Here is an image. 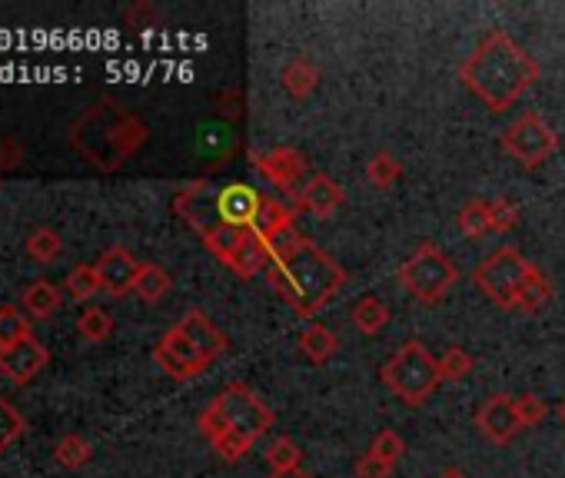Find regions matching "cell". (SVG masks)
<instances>
[{
    "label": "cell",
    "mask_w": 565,
    "mask_h": 478,
    "mask_svg": "<svg viewBox=\"0 0 565 478\" xmlns=\"http://www.w3.org/2000/svg\"><path fill=\"white\" fill-rule=\"evenodd\" d=\"M267 283L303 319H313L347 283V270L323 253L300 229L283 232L270 243Z\"/></svg>",
    "instance_id": "1"
},
{
    "label": "cell",
    "mask_w": 565,
    "mask_h": 478,
    "mask_svg": "<svg viewBox=\"0 0 565 478\" xmlns=\"http://www.w3.org/2000/svg\"><path fill=\"white\" fill-rule=\"evenodd\" d=\"M216 190L219 186H213L210 180H193L177 193L173 209L226 270H234L240 280H253L270 270V247L257 236V229L230 226L219 216Z\"/></svg>",
    "instance_id": "2"
},
{
    "label": "cell",
    "mask_w": 565,
    "mask_h": 478,
    "mask_svg": "<svg viewBox=\"0 0 565 478\" xmlns=\"http://www.w3.org/2000/svg\"><path fill=\"white\" fill-rule=\"evenodd\" d=\"M542 67L532 60L506 31H493L483 37V44L463 60L460 80L493 110H509L535 80Z\"/></svg>",
    "instance_id": "3"
},
{
    "label": "cell",
    "mask_w": 565,
    "mask_h": 478,
    "mask_svg": "<svg viewBox=\"0 0 565 478\" xmlns=\"http://www.w3.org/2000/svg\"><path fill=\"white\" fill-rule=\"evenodd\" d=\"M70 140L93 167L117 170L147 144V127L113 100H100L74 124Z\"/></svg>",
    "instance_id": "4"
},
{
    "label": "cell",
    "mask_w": 565,
    "mask_h": 478,
    "mask_svg": "<svg viewBox=\"0 0 565 478\" xmlns=\"http://www.w3.org/2000/svg\"><path fill=\"white\" fill-rule=\"evenodd\" d=\"M273 409L250 386L234 383L200 412V432L210 439V445L226 432H244L250 439H260L273 425Z\"/></svg>",
    "instance_id": "5"
},
{
    "label": "cell",
    "mask_w": 565,
    "mask_h": 478,
    "mask_svg": "<svg viewBox=\"0 0 565 478\" xmlns=\"http://www.w3.org/2000/svg\"><path fill=\"white\" fill-rule=\"evenodd\" d=\"M383 386L406 406H422L442 383L439 376V358L419 342V339H409L403 342L380 373Z\"/></svg>",
    "instance_id": "6"
},
{
    "label": "cell",
    "mask_w": 565,
    "mask_h": 478,
    "mask_svg": "<svg viewBox=\"0 0 565 478\" xmlns=\"http://www.w3.org/2000/svg\"><path fill=\"white\" fill-rule=\"evenodd\" d=\"M456 280H460V270L452 266V260L432 243L416 247V253L399 266L403 289L413 293L419 303H429V306L442 303L445 293L456 286Z\"/></svg>",
    "instance_id": "7"
},
{
    "label": "cell",
    "mask_w": 565,
    "mask_h": 478,
    "mask_svg": "<svg viewBox=\"0 0 565 478\" xmlns=\"http://www.w3.org/2000/svg\"><path fill=\"white\" fill-rule=\"evenodd\" d=\"M529 270H532V263H529L516 247H499L496 253H489V257L473 270V283H476V289H483L496 306L516 309V296H519V286H522V280H526Z\"/></svg>",
    "instance_id": "8"
},
{
    "label": "cell",
    "mask_w": 565,
    "mask_h": 478,
    "mask_svg": "<svg viewBox=\"0 0 565 478\" xmlns=\"http://www.w3.org/2000/svg\"><path fill=\"white\" fill-rule=\"evenodd\" d=\"M499 144H502V150H506L512 160H519L522 167H539V163H545V160L558 150L555 130L545 124V116L535 113V110L522 113L512 127H506L502 137H499Z\"/></svg>",
    "instance_id": "9"
},
{
    "label": "cell",
    "mask_w": 565,
    "mask_h": 478,
    "mask_svg": "<svg viewBox=\"0 0 565 478\" xmlns=\"http://www.w3.org/2000/svg\"><path fill=\"white\" fill-rule=\"evenodd\" d=\"M154 358H157V366L173 379H193L210 366L203 358V352L177 326L160 335V342L154 345Z\"/></svg>",
    "instance_id": "10"
},
{
    "label": "cell",
    "mask_w": 565,
    "mask_h": 478,
    "mask_svg": "<svg viewBox=\"0 0 565 478\" xmlns=\"http://www.w3.org/2000/svg\"><path fill=\"white\" fill-rule=\"evenodd\" d=\"M47 358H50V352L44 349V342L27 335L18 345L0 349V376L11 379L14 386H27L31 379H37V373H44Z\"/></svg>",
    "instance_id": "11"
},
{
    "label": "cell",
    "mask_w": 565,
    "mask_h": 478,
    "mask_svg": "<svg viewBox=\"0 0 565 478\" xmlns=\"http://www.w3.org/2000/svg\"><path fill=\"white\" fill-rule=\"evenodd\" d=\"M476 429L493 442V445H506L522 432L519 412H516V399L506 392H496L483 402V409L476 412Z\"/></svg>",
    "instance_id": "12"
},
{
    "label": "cell",
    "mask_w": 565,
    "mask_h": 478,
    "mask_svg": "<svg viewBox=\"0 0 565 478\" xmlns=\"http://www.w3.org/2000/svg\"><path fill=\"white\" fill-rule=\"evenodd\" d=\"M260 206H263V196L247 183H226V186L216 190V209L230 226L253 229Z\"/></svg>",
    "instance_id": "13"
},
{
    "label": "cell",
    "mask_w": 565,
    "mask_h": 478,
    "mask_svg": "<svg viewBox=\"0 0 565 478\" xmlns=\"http://www.w3.org/2000/svg\"><path fill=\"white\" fill-rule=\"evenodd\" d=\"M293 206L303 209V213H309V216H316V219H326V216H332L339 206H343V186H339V183H336L332 177H326V173H313V177L296 190Z\"/></svg>",
    "instance_id": "14"
},
{
    "label": "cell",
    "mask_w": 565,
    "mask_h": 478,
    "mask_svg": "<svg viewBox=\"0 0 565 478\" xmlns=\"http://www.w3.org/2000/svg\"><path fill=\"white\" fill-rule=\"evenodd\" d=\"M306 157L296 147H273L267 153H257V170L263 180H270L280 190H293L306 177Z\"/></svg>",
    "instance_id": "15"
},
{
    "label": "cell",
    "mask_w": 565,
    "mask_h": 478,
    "mask_svg": "<svg viewBox=\"0 0 565 478\" xmlns=\"http://www.w3.org/2000/svg\"><path fill=\"white\" fill-rule=\"evenodd\" d=\"M137 273H140V263H137V260L131 257V250H124V247H110V250L97 260L100 286H103V293H110V296L134 293Z\"/></svg>",
    "instance_id": "16"
},
{
    "label": "cell",
    "mask_w": 565,
    "mask_h": 478,
    "mask_svg": "<svg viewBox=\"0 0 565 478\" xmlns=\"http://www.w3.org/2000/svg\"><path fill=\"white\" fill-rule=\"evenodd\" d=\"M177 329L203 352V358L206 363H213L216 355H223L226 352V335L206 319V312L203 309H187L183 312V319L177 322Z\"/></svg>",
    "instance_id": "17"
},
{
    "label": "cell",
    "mask_w": 565,
    "mask_h": 478,
    "mask_svg": "<svg viewBox=\"0 0 565 478\" xmlns=\"http://www.w3.org/2000/svg\"><path fill=\"white\" fill-rule=\"evenodd\" d=\"M253 229H257V236L263 239V243L270 247L273 239H280L283 232L296 229V213H293L286 203L263 196V206H260V213H257V223H253Z\"/></svg>",
    "instance_id": "18"
},
{
    "label": "cell",
    "mask_w": 565,
    "mask_h": 478,
    "mask_svg": "<svg viewBox=\"0 0 565 478\" xmlns=\"http://www.w3.org/2000/svg\"><path fill=\"white\" fill-rule=\"evenodd\" d=\"M300 352L309 358L313 366H323V363H329V358L339 352V335H336L329 326L313 322V326L300 335Z\"/></svg>",
    "instance_id": "19"
},
{
    "label": "cell",
    "mask_w": 565,
    "mask_h": 478,
    "mask_svg": "<svg viewBox=\"0 0 565 478\" xmlns=\"http://www.w3.org/2000/svg\"><path fill=\"white\" fill-rule=\"evenodd\" d=\"M64 303V293L50 283V280H37L24 289V309L34 316V319H50Z\"/></svg>",
    "instance_id": "20"
},
{
    "label": "cell",
    "mask_w": 565,
    "mask_h": 478,
    "mask_svg": "<svg viewBox=\"0 0 565 478\" xmlns=\"http://www.w3.org/2000/svg\"><path fill=\"white\" fill-rule=\"evenodd\" d=\"M549 299H552V283H549V276L532 263V270L526 273V280H522V286H519L516 309H522V312H535V309H542Z\"/></svg>",
    "instance_id": "21"
},
{
    "label": "cell",
    "mask_w": 565,
    "mask_h": 478,
    "mask_svg": "<svg viewBox=\"0 0 565 478\" xmlns=\"http://www.w3.org/2000/svg\"><path fill=\"white\" fill-rule=\"evenodd\" d=\"M280 80H283V87H286V93H290V96L303 100V96H309V93L316 90V83H319V70H316L306 57H296V60H290V64L283 67Z\"/></svg>",
    "instance_id": "22"
},
{
    "label": "cell",
    "mask_w": 565,
    "mask_h": 478,
    "mask_svg": "<svg viewBox=\"0 0 565 478\" xmlns=\"http://www.w3.org/2000/svg\"><path fill=\"white\" fill-rule=\"evenodd\" d=\"M134 293H137L144 303H160V299L170 293V273H167L163 266H157V263H140Z\"/></svg>",
    "instance_id": "23"
},
{
    "label": "cell",
    "mask_w": 565,
    "mask_h": 478,
    "mask_svg": "<svg viewBox=\"0 0 565 478\" xmlns=\"http://www.w3.org/2000/svg\"><path fill=\"white\" fill-rule=\"evenodd\" d=\"M389 322V306L380 299V296H363L357 306H353V326L366 335H376L380 329H386Z\"/></svg>",
    "instance_id": "24"
},
{
    "label": "cell",
    "mask_w": 565,
    "mask_h": 478,
    "mask_svg": "<svg viewBox=\"0 0 565 478\" xmlns=\"http://www.w3.org/2000/svg\"><path fill=\"white\" fill-rule=\"evenodd\" d=\"M27 335H34L31 332V319L18 306H0V349L18 345Z\"/></svg>",
    "instance_id": "25"
},
{
    "label": "cell",
    "mask_w": 565,
    "mask_h": 478,
    "mask_svg": "<svg viewBox=\"0 0 565 478\" xmlns=\"http://www.w3.org/2000/svg\"><path fill=\"white\" fill-rule=\"evenodd\" d=\"M460 229L470 236V239H479L486 232H493V223H489V200H470L460 216H456Z\"/></svg>",
    "instance_id": "26"
},
{
    "label": "cell",
    "mask_w": 565,
    "mask_h": 478,
    "mask_svg": "<svg viewBox=\"0 0 565 478\" xmlns=\"http://www.w3.org/2000/svg\"><path fill=\"white\" fill-rule=\"evenodd\" d=\"M77 329H80V335L87 342H103L113 332V316L106 309H100V306H87L80 312V319H77Z\"/></svg>",
    "instance_id": "27"
},
{
    "label": "cell",
    "mask_w": 565,
    "mask_h": 478,
    "mask_svg": "<svg viewBox=\"0 0 565 478\" xmlns=\"http://www.w3.org/2000/svg\"><path fill=\"white\" fill-rule=\"evenodd\" d=\"M473 373V355L460 345H452L439 355V376L442 383H460Z\"/></svg>",
    "instance_id": "28"
},
{
    "label": "cell",
    "mask_w": 565,
    "mask_h": 478,
    "mask_svg": "<svg viewBox=\"0 0 565 478\" xmlns=\"http://www.w3.org/2000/svg\"><path fill=\"white\" fill-rule=\"evenodd\" d=\"M64 289L70 293V299H80V303L93 299L103 289L100 286V276H97V266H77V270H70L67 280H64Z\"/></svg>",
    "instance_id": "29"
},
{
    "label": "cell",
    "mask_w": 565,
    "mask_h": 478,
    "mask_svg": "<svg viewBox=\"0 0 565 478\" xmlns=\"http://www.w3.org/2000/svg\"><path fill=\"white\" fill-rule=\"evenodd\" d=\"M60 250H64V239L54 232V229H34L31 236H27V253H31V260H37V263H54L57 257H60Z\"/></svg>",
    "instance_id": "30"
},
{
    "label": "cell",
    "mask_w": 565,
    "mask_h": 478,
    "mask_svg": "<svg viewBox=\"0 0 565 478\" xmlns=\"http://www.w3.org/2000/svg\"><path fill=\"white\" fill-rule=\"evenodd\" d=\"M403 177V167H399V160L393 157V153H376L370 163H366V180L373 183V186H380V190H389L396 180Z\"/></svg>",
    "instance_id": "31"
},
{
    "label": "cell",
    "mask_w": 565,
    "mask_h": 478,
    "mask_svg": "<svg viewBox=\"0 0 565 478\" xmlns=\"http://www.w3.org/2000/svg\"><path fill=\"white\" fill-rule=\"evenodd\" d=\"M90 442L83 435H64L57 445H54V458L64 465V468H80L90 462Z\"/></svg>",
    "instance_id": "32"
},
{
    "label": "cell",
    "mask_w": 565,
    "mask_h": 478,
    "mask_svg": "<svg viewBox=\"0 0 565 478\" xmlns=\"http://www.w3.org/2000/svg\"><path fill=\"white\" fill-rule=\"evenodd\" d=\"M300 458H303V452H300V445H296L290 435H280V439L270 445V452H267V465H270L273 471L300 468Z\"/></svg>",
    "instance_id": "33"
},
{
    "label": "cell",
    "mask_w": 565,
    "mask_h": 478,
    "mask_svg": "<svg viewBox=\"0 0 565 478\" xmlns=\"http://www.w3.org/2000/svg\"><path fill=\"white\" fill-rule=\"evenodd\" d=\"M253 442H257V439H250V435H244V432H226V435H219V439L213 442V448H216V455H219L223 462H240V458L253 448Z\"/></svg>",
    "instance_id": "34"
},
{
    "label": "cell",
    "mask_w": 565,
    "mask_h": 478,
    "mask_svg": "<svg viewBox=\"0 0 565 478\" xmlns=\"http://www.w3.org/2000/svg\"><path fill=\"white\" fill-rule=\"evenodd\" d=\"M370 452H373L380 462H386V465H393V468H396V462H399V458H403V452H406V442H403L393 429H383V432L373 439Z\"/></svg>",
    "instance_id": "35"
},
{
    "label": "cell",
    "mask_w": 565,
    "mask_h": 478,
    "mask_svg": "<svg viewBox=\"0 0 565 478\" xmlns=\"http://www.w3.org/2000/svg\"><path fill=\"white\" fill-rule=\"evenodd\" d=\"M21 432H24V416L8 399H0V452H4Z\"/></svg>",
    "instance_id": "36"
},
{
    "label": "cell",
    "mask_w": 565,
    "mask_h": 478,
    "mask_svg": "<svg viewBox=\"0 0 565 478\" xmlns=\"http://www.w3.org/2000/svg\"><path fill=\"white\" fill-rule=\"evenodd\" d=\"M516 412H519L522 429H532V425H542V419L549 416V406H545V399L526 392V396H516Z\"/></svg>",
    "instance_id": "37"
},
{
    "label": "cell",
    "mask_w": 565,
    "mask_h": 478,
    "mask_svg": "<svg viewBox=\"0 0 565 478\" xmlns=\"http://www.w3.org/2000/svg\"><path fill=\"white\" fill-rule=\"evenodd\" d=\"M519 219V206L509 203V200H489V223H493V232H509Z\"/></svg>",
    "instance_id": "38"
},
{
    "label": "cell",
    "mask_w": 565,
    "mask_h": 478,
    "mask_svg": "<svg viewBox=\"0 0 565 478\" xmlns=\"http://www.w3.org/2000/svg\"><path fill=\"white\" fill-rule=\"evenodd\" d=\"M389 475H393V465L380 462L373 452L357 458V478H389Z\"/></svg>",
    "instance_id": "39"
},
{
    "label": "cell",
    "mask_w": 565,
    "mask_h": 478,
    "mask_svg": "<svg viewBox=\"0 0 565 478\" xmlns=\"http://www.w3.org/2000/svg\"><path fill=\"white\" fill-rule=\"evenodd\" d=\"M270 478H313L306 468H286V471H273Z\"/></svg>",
    "instance_id": "40"
},
{
    "label": "cell",
    "mask_w": 565,
    "mask_h": 478,
    "mask_svg": "<svg viewBox=\"0 0 565 478\" xmlns=\"http://www.w3.org/2000/svg\"><path fill=\"white\" fill-rule=\"evenodd\" d=\"M439 478H470V475L460 471V468H445V471H439Z\"/></svg>",
    "instance_id": "41"
},
{
    "label": "cell",
    "mask_w": 565,
    "mask_h": 478,
    "mask_svg": "<svg viewBox=\"0 0 565 478\" xmlns=\"http://www.w3.org/2000/svg\"><path fill=\"white\" fill-rule=\"evenodd\" d=\"M558 422L565 425V399H562V406H558Z\"/></svg>",
    "instance_id": "42"
}]
</instances>
